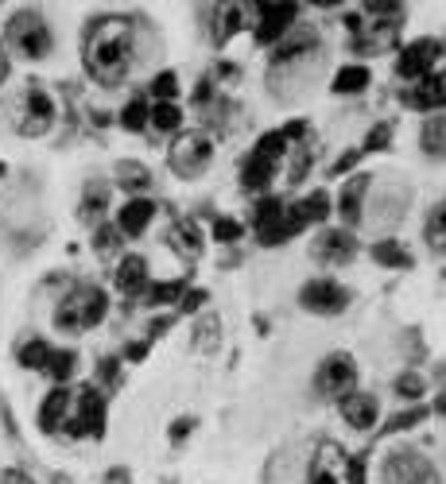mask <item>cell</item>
<instances>
[{"label": "cell", "instance_id": "23", "mask_svg": "<svg viewBox=\"0 0 446 484\" xmlns=\"http://www.w3.org/2000/svg\"><path fill=\"white\" fill-rule=\"evenodd\" d=\"M369 78H373V74H369V67H361V62H349V67H342V70L334 74L331 90H334V93H342V97H354V93L365 90Z\"/></svg>", "mask_w": 446, "mask_h": 484}, {"label": "cell", "instance_id": "30", "mask_svg": "<svg viewBox=\"0 0 446 484\" xmlns=\"http://www.w3.org/2000/svg\"><path fill=\"white\" fill-rule=\"evenodd\" d=\"M442 218H446V206H442V202H434V206L427 210V229H423V236H427V244H431V252H434V256H442V249H446Z\"/></svg>", "mask_w": 446, "mask_h": 484}, {"label": "cell", "instance_id": "12", "mask_svg": "<svg viewBox=\"0 0 446 484\" xmlns=\"http://www.w3.org/2000/svg\"><path fill=\"white\" fill-rule=\"evenodd\" d=\"M311 256L318 264H326V267H342V264H349L357 256V241H354V233H349V229H326V233L315 236Z\"/></svg>", "mask_w": 446, "mask_h": 484}, {"label": "cell", "instance_id": "26", "mask_svg": "<svg viewBox=\"0 0 446 484\" xmlns=\"http://www.w3.org/2000/svg\"><path fill=\"white\" fill-rule=\"evenodd\" d=\"M283 202L280 198H260L257 202V210H252V229H257V236H264V233H272L275 225L283 221Z\"/></svg>", "mask_w": 446, "mask_h": 484}, {"label": "cell", "instance_id": "35", "mask_svg": "<svg viewBox=\"0 0 446 484\" xmlns=\"http://www.w3.org/2000/svg\"><path fill=\"white\" fill-rule=\"evenodd\" d=\"M144 295L152 306H167V303H175V298H183V283H179V279L175 283H155V287H147Z\"/></svg>", "mask_w": 446, "mask_h": 484}, {"label": "cell", "instance_id": "8", "mask_svg": "<svg viewBox=\"0 0 446 484\" xmlns=\"http://www.w3.org/2000/svg\"><path fill=\"white\" fill-rule=\"evenodd\" d=\"M299 306L311 310V314H318V318H334L349 306V290L338 283V279H326V275L307 279V283L299 287Z\"/></svg>", "mask_w": 446, "mask_h": 484}, {"label": "cell", "instance_id": "15", "mask_svg": "<svg viewBox=\"0 0 446 484\" xmlns=\"http://www.w3.org/2000/svg\"><path fill=\"white\" fill-rule=\"evenodd\" d=\"M152 287V275H147V260L136 252H124L121 264H116V290H121L124 298H136L144 295V290Z\"/></svg>", "mask_w": 446, "mask_h": 484}, {"label": "cell", "instance_id": "32", "mask_svg": "<svg viewBox=\"0 0 446 484\" xmlns=\"http://www.w3.org/2000/svg\"><path fill=\"white\" fill-rule=\"evenodd\" d=\"M147 113H152V101H147V97H132V101L121 109V124L129 128V132H144Z\"/></svg>", "mask_w": 446, "mask_h": 484}, {"label": "cell", "instance_id": "43", "mask_svg": "<svg viewBox=\"0 0 446 484\" xmlns=\"http://www.w3.org/2000/svg\"><path fill=\"white\" fill-rule=\"evenodd\" d=\"M388 132H392V128H388V124H380V128H377V136H369V147H380V144H388Z\"/></svg>", "mask_w": 446, "mask_h": 484}, {"label": "cell", "instance_id": "22", "mask_svg": "<svg viewBox=\"0 0 446 484\" xmlns=\"http://www.w3.org/2000/svg\"><path fill=\"white\" fill-rule=\"evenodd\" d=\"M288 213L299 225H318V221L331 218V198H326L323 190H315L311 198H303V202H295V206H288Z\"/></svg>", "mask_w": 446, "mask_h": 484}, {"label": "cell", "instance_id": "38", "mask_svg": "<svg viewBox=\"0 0 446 484\" xmlns=\"http://www.w3.org/2000/svg\"><path fill=\"white\" fill-rule=\"evenodd\" d=\"M121 241H124V236H121V229H116V225H101V229H98V241H93V244H98L101 256H109V252H116V244H121Z\"/></svg>", "mask_w": 446, "mask_h": 484}, {"label": "cell", "instance_id": "33", "mask_svg": "<svg viewBox=\"0 0 446 484\" xmlns=\"http://www.w3.org/2000/svg\"><path fill=\"white\" fill-rule=\"evenodd\" d=\"M105 206H109V186L105 182H90L86 186V202H82V213H93V221H98V213H105Z\"/></svg>", "mask_w": 446, "mask_h": 484}, {"label": "cell", "instance_id": "3", "mask_svg": "<svg viewBox=\"0 0 446 484\" xmlns=\"http://www.w3.org/2000/svg\"><path fill=\"white\" fill-rule=\"evenodd\" d=\"M4 39L8 47L16 51V55H24L28 62H39L51 55V47H55V36H51V24L44 20L39 8H20V12L8 16L4 24Z\"/></svg>", "mask_w": 446, "mask_h": 484}, {"label": "cell", "instance_id": "18", "mask_svg": "<svg viewBox=\"0 0 446 484\" xmlns=\"http://www.w3.org/2000/svg\"><path fill=\"white\" fill-rule=\"evenodd\" d=\"M55 124V101L44 93V90H28L24 97V136H44L47 128Z\"/></svg>", "mask_w": 446, "mask_h": 484}, {"label": "cell", "instance_id": "28", "mask_svg": "<svg viewBox=\"0 0 446 484\" xmlns=\"http://www.w3.org/2000/svg\"><path fill=\"white\" fill-rule=\"evenodd\" d=\"M423 152L431 159H442V147H446V124H442V113H431L427 121H423V136H419Z\"/></svg>", "mask_w": 446, "mask_h": 484}, {"label": "cell", "instance_id": "16", "mask_svg": "<svg viewBox=\"0 0 446 484\" xmlns=\"http://www.w3.org/2000/svg\"><path fill=\"white\" fill-rule=\"evenodd\" d=\"M346 477H349V469H346V454H342L338 446L323 442V446H318V454H315L311 480H307V484H346Z\"/></svg>", "mask_w": 446, "mask_h": 484}, {"label": "cell", "instance_id": "31", "mask_svg": "<svg viewBox=\"0 0 446 484\" xmlns=\"http://www.w3.org/2000/svg\"><path fill=\"white\" fill-rule=\"evenodd\" d=\"M373 260L385 267H411V252L400 241H377L373 244Z\"/></svg>", "mask_w": 446, "mask_h": 484}, {"label": "cell", "instance_id": "9", "mask_svg": "<svg viewBox=\"0 0 446 484\" xmlns=\"http://www.w3.org/2000/svg\"><path fill=\"white\" fill-rule=\"evenodd\" d=\"M167 159H171V171L179 179H198L210 167V159H214V144L202 132H183L171 144V155Z\"/></svg>", "mask_w": 446, "mask_h": 484}, {"label": "cell", "instance_id": "2", "mask_svg": "<svg viewBox=\"0 0 446 484\" xmlns=\"http://www.w3.org/2000/svg\"><path fill=\"white\" fill-rule=\"evenodd\" d=\"M105 314H109V295L93 283L74 287L70 295H62V303L55 306V329L59 333H90L98 329Z\"/></svg>", "mask_w": 446, "mask_h": 484}, {"label": "cell", "instance_id": "36", "mask_svg": "<svg viewBox=\"0 0 446 484\" xmlns=\"http://www.w3.org/2000/svg\"><path fill=\"white\" fill-rule=\"evenodd\" d=\"M152 97L155 101H175L179 97V78L171 70H163V74H155L152 78Z\"/></svg>", "mask_w": 446, "mask_h": 484}, {"label": "cell", "instance_id": "44", "mask_svg": "<svg viewBox=\"0 0 446 484\" xmlns=\"http://www.w3.org/2000/svg\"><path fill=\"white\" fill-rule=\"evenodd\" d=\"M144 353H147V345L144 341H136V345H129V361H144Z\"/></svg>", "mask_w": 446, "mask_h": 484}, {"label": "cell", "instance_id": "24", "mask_svg": "<svg viewBox=\"0 0 446 484\" xmlns=\"http://www.w3.org/2000/svg\"><path fill=\"white\" fill-rule=\"evenodd\" d=\"M74 369H78V353H74V349H55V353H51V364L44 372H47V380L55 387H67Z\"/></svg>", "mask_w": 446, "mask_h": 484}, {"label": "cell", "instance_id": "4", "mask_svg": "<svg viewBox=\"0 0 446 484\" xmlns=\"http://www.w3.org/2000/svg\"><path fill=\"white\" fill-rule=\"evenodd\" d=\"M283 152H288V139H283V132L275 128V132L260 136L257 147L249 152L245 167H241V186L245 190H264L268 182L275 179V171H280V159Z\"/></svg>", "mask_w": 446, "mask_h": 484}, {"label": "cell", "instance_id": "13", "mask_svg": "<svg viewBox=\"0 0 446 484\" xmlns=\"http://www.w3.org/2000/svg\"><path fill=\"white\" fill-rule=\"evenodd\" d=\"M257 43H280L283 36L291 31V24H295V16H299V8L295 4H260L257 8Z\"/></svg>", "mask_w": 446, "mask_h": 484}, {"label": "cell", "instance_id": "34", "mask_svg": "<svg viewBox=\"0 0 446 484\" xmlns=\"http://www.w3.org/2000/svg\"><path fill=\"white\" fill-rule=\"evenodd\" d=\"M392 387H396L400 400H419V395L427 392V380H423L419 372H400V376H396V384H392Z\"/></svg>", "mask_w": 446, "mask_h": 484}, {"label": "cell", "instance_id": "14", "mask_svg": "<svg viewBox=\"0 0 446 484\" xmlns=\"http://www.w3.org/2000/svg\"><path fill=\"white\" fill-rule=\"evenodd\" d=\"M70 403H74L70 387H51L44 395V403H39V415H36L39 430H44V434H62V426H67V418H70Z\"/></svg>", "mask_w": 446, "mask_h": 484}, {"label": "cell", "instance_id": "39", "mask_svg": "<svg viewBox=\"0 0 446 484\" xmlns=\"http://www.w3.org/2000/svg\"><path fill=\"white\" fill-rule=\"evenodd\" d=\"M419 418H423V411H419V407H416V411H408V415H396V418H392V423H388V434H396V430H408V426H416Z\"/></svg>", "mask_w": 446, "mask_h": 484}, {"label": "cell", "instance_id": "1", "mask_svg": "<svg viewBox=\"0 0 446 484\" xmlns=\"http://www.w3.org/2000/svg\"><path fill=\"white\" fill-rule=\"evenodd\" d=\"M86 74L105 90L132 74V24L124 16H98L86 31Z\"/></svg>", "mask_w": 446, "mask_h": 484}, {"label": "cell", "instance_id": "27", "mask_svg": "<svg viewBox=\"0 0 446 484\" xmlns=\"http://www.w3.org/2000/svg\"><path fill=\"white\" fill-rule=\"evenodd\" d=\"M147 124H152L155 132H179V128H183V109H179L175 101H152Z\"/></svg>", "mask_w": 446, "mask_h": 484}, {"label": "cell", "instance_id": "6", "mask_svg": "<svg viewBox=\"0 0 446 484\" xmlns=\"http://www.w3.org/2000/svg\"><path fill=\"white\" fill-rule=\"evenodd\" d=\"M354 387H357V361L349 357V353H331V357L318 361V369H315V395L338 403L346 392H354Z\"/></svg>", "mask_w": 446, "mask_h": 484}, {"label": "cell", "instance_id": "37", "mask_svg": "<svg viewBox=\"0 0 446 484\" xmlns=\"http://www.w3.org/2000/svg\"><path fill=\"white\" fill-rule=\"evenodd\" d=\"M241 236H245V225H241L237 218H218L214 221V241L233 244V241H241Z\"/></svg>", "mask_w": 446, "mask_h": 484}, {"label": "cell", "instance_id": "19", "mask_svg": "<svg viewBox=\"0 0 446 484\" xmlns=\"http://www.w3.org/2000/svg\"><path fill=\"white\" fill-rule=\"evenodd\" d=\"M403 105L408 109H419V113H442V70H431L427 78H419L403 93Z\"/></svg>", "mask_w": 446, "mask_h": 484}, {"label": "cell", "instance_id": "41", "mask_svg": "<svg viewBox=\"0 0 446 484\" xmlns=\"http://www.w3.org/2000/svg\"><path fill=\"white\" fill-rule=\"evenodd\" d=\"M101 484H132V472L124 469V465H113V469L101 477Z\"/></svg>", "mask_w": 446, "mask_h": 484}, {"label": "cell", "instance_id": "11", "mask_svg": "<svg viewBox=\"0 0 446 484\" xmlns=\"http://www.w3.org/2000/svg\"><path fill=\"white\" fill-rule=\"evenodd\" d=\"M338 415H342V423L349 426V430H373L377 423H380V400L373 392H346L342 400H338Z\"/></svg>", "mask_w": 446, "mask_h": 484}, {"label": "cell", "instance_id": "7", "mask_svg": "<svg viewBox=\"0 0 446 484\" xmlns=\"http://www.w3.org/2000/svg\"><path fill=\"white\" fill-rule=\"evenodd\" d=\"M101 430H105V400H101V392L82 387V392L74 395V403H70V418H67V426H62V434H70V438H101Z\"/></svg>", "mask_w": 446, "mask_h": 484}, {"label": "cell", "instance_id": "10", "mask_svg": "<svg viewBox=\"0 0 446 484\" xmlns=\"http://www.w3.org/2000/svg\"><path fill=\"white\" fill-rule=\"evenodd\" d=\"M439 55H442V43L439 39H416V43H408V47L400 51L396 74H400L403 82H419V78H427L431 70H439V67H434Z\"/></svg>", "mask_w": 446, "mask_h": 484}, {"label": "cell", "instance_id": "5", "mask_svg": "<svg viewBox=\"0 0 446 484\" xmlns=\"http://www.w3.org/2000/svg\"><path fill=\"white\" fill-rule=\"evenodd\" d=\"M380 484H442V472L434 469L419 449L396 446L380 461Z\"/></svg>", "mask_w": 446, "mask_h": 484}, {"label": "cell", "instance_id": "21", "mask_svg": "<svg viewBox=\"0 0 446 484\" xmlns=\"http://www.w3.org/2000/svg\"><path fill=\"white\" fill-rule=\"evenodd\" d=\"M113 175H116V186H121L124 194H132V198H144V190L152 186V175H147V167L136 163V159H121Z\"/></svg>", "mask_w": 446, "mask_h": 484}, {"label": "cell", "instance_id": "40", "mask_svg": "<svg viewBox=\"0 0 446 484\" xmlns=\"http://www.w3.org/2000/svg\"><path fill=\"white\" fill-rule=\"evenodd\" d=\"M190 430H195V418H175V423H171V442L183 446V438L190 434Z\"/></svg>", "mask_w": 446, "mask_h": 484}, {"label": "cell", "instance_id": "17", "mask_svg": "<svg viewBox=\"0 0 446 484\" xmlns=\"http://www.w3.org/2000/svg\"><path fill=\"white\" fill-rule=\"evenodd\" d=\"M155 221V202L152 198H129L121 210H116V229H121V236H144L147 225Z\"/></svg>", "mask_w": 446, "mask_h": 484}, {"label": "cell", "instance_id": "42", "mask_svg": "<svg viewBox=\"0 0 446 484\" xmlns=\"http://www.w3.org/2000/svg\"><path fill=\"white\" fill-rule=\"evenodd\" d=\"M357 159H361V152H346V155H342V159H338V163H334L331 171H334V175H342V171H349V167H354V163H357Z\"/></svg>", "mask_w": 446, "mask_h": 484}, {"label": "cell", "instance_id": "25", "mask_svg": "<svg viewBox=\"0 0 446 484\" xmlns=\"http://www.w3.org/2000/svg\"><path fill=\"white\" fill-rule=\"evenodd\" d=\"M51 353H55V345H51V341H44V337H31V341H24V345H20V364H24V369H31V372H44L47 364H51Z\"/></svg>", "mask_w": 446, "mask_h": 484}, {"label": "cell", "instance_id": "29", "mask_svg": "<svg viewBox=\"0 0 446 484\" xmlns=\"http://www.w3.org/2000/svg\"><path fill=\"white\" fill-rule=\"evenodd\" d=\"M214 28H218V31H214L218 43L233 39L241 28H245V8H241V4H221V8H218V24H214Z\"/></svg>", "mask_w": 446, "mask_h": 484}, {"label": "cell", "instance_id": "20", "mask_svg": "<svg viewBox=\"0 0 446 484\" xmlns=\"http://www.w3.org/2000/svg\"><path fill=\"white\" fill-rule=\"evenodd\" d=\"M365 190H369V175H354L338 194V218H342L346 229H354L361 221V206H365Z\"/></svg>", "mask_w": 446, "mask_h": 484}]
</instances>
